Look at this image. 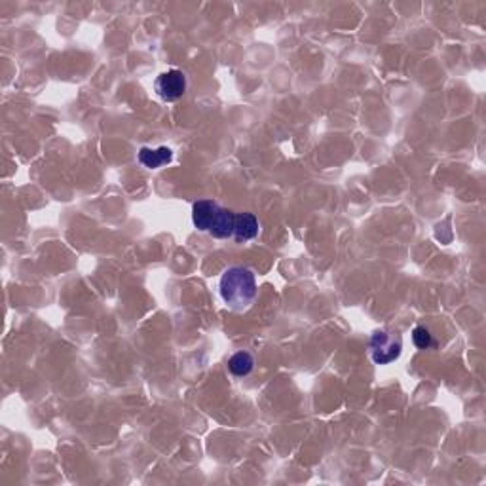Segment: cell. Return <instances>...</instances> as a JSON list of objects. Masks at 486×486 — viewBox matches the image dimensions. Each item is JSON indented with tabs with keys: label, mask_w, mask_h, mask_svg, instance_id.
<instances>
[{
	"label": "cell",
	"mask_w": 486,
	"mask_h": 486,
	"mask_svg": "<svg viewBox=\"0 0 486 486\" xmlns=\"http://www.w3.org/2000/svg\"><path fill=\"white\" fill-rule=\"evenodd\" d=\"M255 273L243 266L228 268L220 278V297L236 312L247 310L256 298Z\"/></svg>",
	"instance_id": "6da1fadb"
},
{
	"label": "cell",
	"mask_w": 486,
	"mask_h": 486,
	"mask_svg": "<svg viewBox=\"0 0 486 486\" xmlns=\"http://www.w3.org/2000/svg\"><path fill=\"white\" fill-rule=\"evenodd\" d=\"M371 356L373 361L378 365H388L399 359L403 350V338L399 332L393 331H376L371 337Z\"/></svg>",
	"instance_id": "7a4b0ae2"
},
{
	"label": "cell",
	"mask_w": 486,
	"mask_h": 486,
	"mask_svg": "<svg viewBox=\"0 0 486 486\" xmlns=\"http://www.w3.org/2000/svg\"><path fill=\"white\" fill-rule=\"evenodd\" d=\"M186 77L183 71L179 69H171V71L162 72L160 77L156 78L154 91L158 94L162 101L173 103L179 101L184 94H186Z\"/></svg>",
	"instance_id": "3957f363"
},
{
	"label": "cell",
	"mask_w": 486,
	"mask_h": 486,
	"mask_svg": "<svg viewBox=\"0 0 486 486\" xmlns=\"http://www.w3.org/2000/svg\"><path fill=\"white\" fill-rule=\"evenodd\" d=\"M220 205L213 200H200L192 205V222L198 230L209 232L211 225H213L215 217L219 213Z\"/></svg>",
	"instance_id": "277c9868"
},
{
	"label": "cell",
	"mask_w": 486,
	"mask_h": 486,
	"mask_svg": "<svg viewBox=\"0 0 486 486\" xmlns=\"http://www.w3.org/2000/svg\"><path fill=\"white\" fill-rule=\"evenodd\" d=\"M259 236V219L253 213H237L234 222V239L236 242H249Z\"/></svg>",
	"instance_id": "5b68a950"
},
{
	"label": "cell",
	"mask_w": 486,
	"mask_h": 486,
	"mask_svg": "<svg viewBox=\"0 0 486 486\" xmlns=\"http://www.w3.org/2000/svg\"><path fill=\"white\" fill-rule=\"evenodd\" d=\"M173 160V150L167 149V147H160V149H149V147H142L139 150V162L142 166L149 167V169H160L162 166H166Z\"/></svg>",
	"instance_id": "8992f818"
},
{
	"label": "cell",
	"mask_w": 486,
	"mask_h": 486,
	"mask_svg": "<svg viewBox=\"0 0 486 486\" xmlns=\"http://www.w3.org/2000/svg\"><path fill=\"white\" fill-rule=\"evenodd\" d=\"M234 222H236V213L230 209L220 208L217 217H215L213 225L209 228V234L217 239H226V237L234 236Z\"/></svg>",
	"instance_id": "52a82bcc"
},
{
	"label": "cell",
	"mask_w": 486,
	"mask_h": 486,
	"mask_svg": "<svg viewBox=\"0 0 486 486\" xmlns=\"http://www.w3.org/2000/svg\"><path fill=\"white\" fill-rule=\"evenodd\" d=\"M228 368H230V373L234 374V376L243 378V376H247V374L253 373V368H255V357L251 356L249 351H237V354H234V356L230 357Z\"/></svg>",
	"instance_id": "ba28073f"
},
{
	"label": "cell",
	"mask_w": 486,
	"mask_h": 486,
	"mask_svg": "<svg viewBox=\"0 0 486 486\" xmlns=\"http://www.w3.org/2000/svg\"><path fill=\"white\" fill-rule=\"evenodd\" d=\"M412 342H414V346L418 350H429V348L435 346L431 331L424 325H418L414 331H412Z\"/></svg>",
	"instance_id": "9c48e42d"
}]
</instances>
